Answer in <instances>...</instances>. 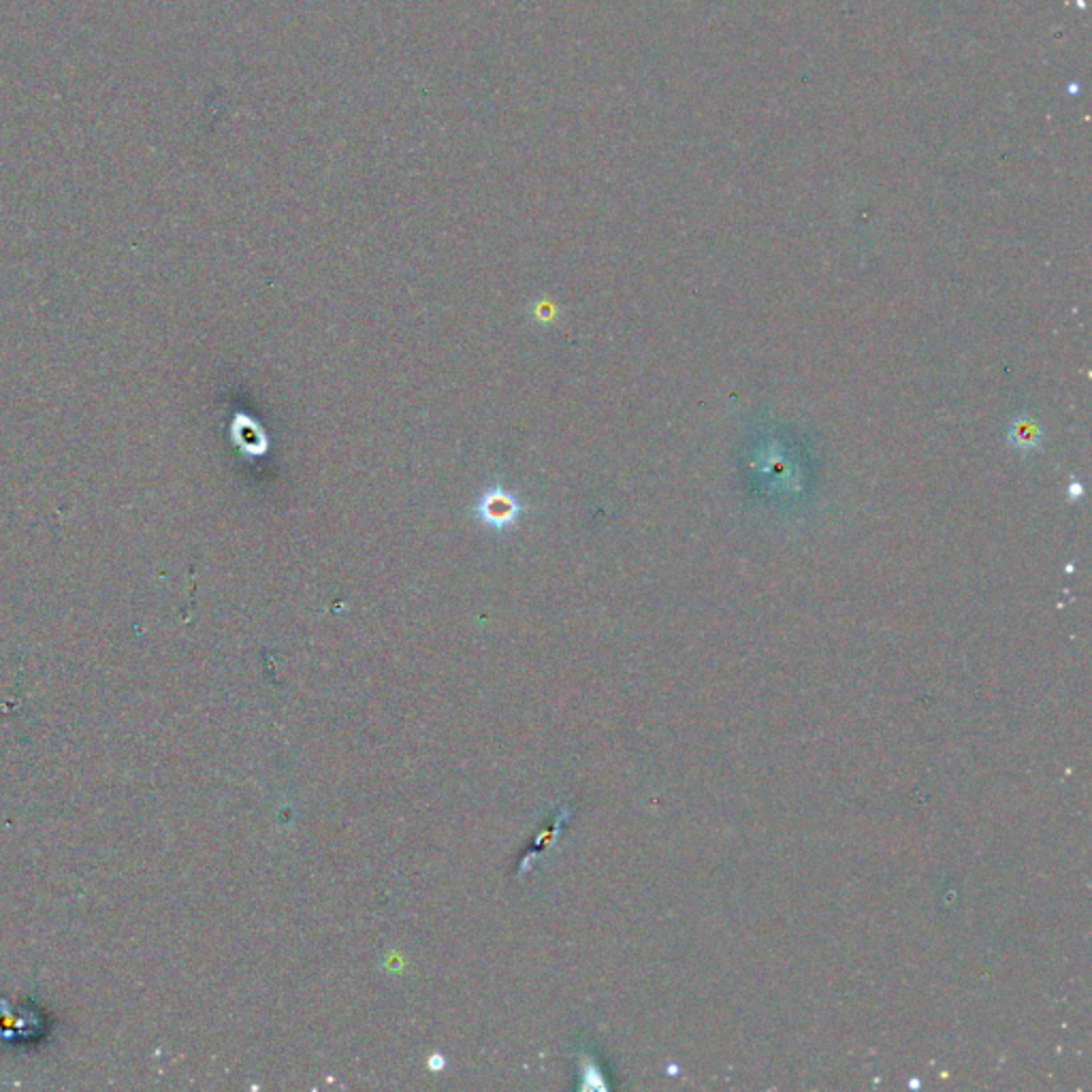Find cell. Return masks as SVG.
<instances>
[{
	"mask_svg": "<svg viewBox=\"0 0 1092 1092\" xmlns=\"http://www.w3.org/2000/svg\"><path fill=\"white\" fill-rule=\"evenodd\" d=\"M523 513H525V506L521 504L517 495L500 485L482 491V495L474 506V517L478 519V523L498 534L515 528Z\"/></svg>",
	"mask_w": 1092,
	"mask_h": 1092,
	"instance_id": "6da1fadb",
	"label": "cell"
},
{
	"mask_svg": "<svg viewBox=\"0 0 1092 1092\" xmlns=\"http://www.w3.org/2000/svg\"><path fill=\"white\" fill-rule=\"evenodd\" d=\"M231 433H233L231 437H233L235 446L241 452H244L246 457L257 459V457L267 455L269 437H267V433H265V429L261 427V425L254 421L252 417L237 413L235 419H233V425H231Z\"/></svg>",
	"mask_w": 1092,
	"mask_h": 1092,
	"instance_id": "7a4b0ae2",
	"label": "cell"
},
{
	"mask_svg": "<svg viewBox=\"0 0 1092 1092\" xmlns=\"http://www.w3.org/2000/svg\"><path fill=\"white\" fill-rule=\"evenodd\" d=\"M1010 437H1012L1014 446L1023 448V450H1029V448H1034V446L1039 444L1041 433H1039L1037 427H1034V423L1023 419V421H1018V423L1014 425V429H1012V435H1010Z\"/></svg>",
	"mask_w": 1092,
	"mask_h": 1092,
	"instance_id": "3957f363",
	"label": "cell"
}]
</instances>
